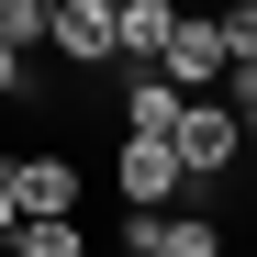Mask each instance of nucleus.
Listing matches in <instances>:
<instances>
[{
  "mask_svg": "<svg viewBox=\"0 0 257 257\" xmlns=\"http://www.w3.org/2000/svg\"><path fill=\"white\" fill-rule=\"evenodd\" d=\"M168 146H179V201H212V179H224V168L246 157V123H235V101L224 90H190L179 101V123H168Z\"/></svg>",
  "mask_w": 257,
  "mask_h": 257,
  "instance_id": "f257e3e1",
  "label": "nucleus"
},
{
  "mask_svg": "<svg viewBox=\"0 0 257 257\" xmlns=\"http://www.w3.org/2000/svg\"><path fill=\"white\" fill-rule=\"evenodd\" d=\"M246 157H257V146H246Z\"/></svg>",
  "mask_w": 257,
  "mask_h": 257,
  "instance_id": "4468645a",
  "label": "nucleus"
},
{
  "mask_svg": "<svg viewBox=\"0 0 257 257\" xmlns=\"http://www.w3.org/2000/svg\"><path fill=\"white\" fill-rule=\"evenodd\" d=\"M12 257H90V235H78V212H23L12 235H0Z\"/></svg>",
  "mask_w": 257,
  "mask_h": 257,
  "instance_id": "6e6552de",
  "label": "nucleus"
},
{
  "mask_svg": "<svg viewBox=\"0 0 257 257\" xmlns=\"http://www.w3.org/2000/svg\"><path fill=\"white\" fill-rule=\"evenodd\" d=\"M45 23H56V0H0V45L34 56V45H45Z\"/></svg>",
  "mask_w": 257,
  "mask_h": 257,
  "instance_id": "1a4fd4ad",
  "label": "nucleus"
},
{
  "mask_svg": "<svg viewBox=\"0 0 257 257\" xmlns=\"http://www.w3.org/2000/svg\"><path fill=\"white\" fill-rule=\"evenodd\" d=\"M212 34H224V67H257V0H224Z\"/></svg>",
  "mask_w": 257,
  "mask_h": 257,
  "instance_id": "9d476101",
  "label": "nucleus"
},
{
  "mask_svg": "<svg viewBox=\"0 0 257 257\" xmlns=\"http://www.w3.org/2000/svg\"><path fill=\"white\" fill-rule=\"evenodd\" d=\"M224 257H235V246H224Z\"/></svg>",
  "mask_w": 257,
  "mask_h": 257,
  "instance_id": "2eb2a0df",
  "label": "nucleus"
},
{
  "mask_svg": "<svg viewBox=\"0 0 257 257\" xmlns=\"http://www.w3.org/2000/svg\"><path fill=\"white\" fill-rule=\"evenodd\" d=\"M157 78H168L179 101H190V90H212V78H224V34L179 12V23H168V45H157Z\"/></svg>",
  "mask_w": 257,
  "mask_h": 257,
  "instance_id": "7ed1b4c3",
  "label": "nucleus"
},
{
  "mask_svg": "<svg viewBox=\"0 0 257 257\" xmlns=\"http://www.w3.org/2000/svg\"><path fill=\"white\" fill-rule=\"evenodd\" d=\"M12 224H23V201H12V190H0V235H12Z\"/></svg>",
  "mask_w": 257,
  "mask_h": 257,
  "instance_id": "f8f14e48",
  "label": "nucleus"
},
{
  "mask_svg": "<svg viewBox=\"0 0 257 257\" xmlns=\"http://www.w3.org/2000/svg\"><path fill=\"white\" fill-rule=\"evenodd\" d=\"M123 201H179L190 179H179V146H168V135H123Z\"/></svg>",
  "mask_w": 257,
  "mask_h": 257,
  "instance_id": "39448f33",
  "label": "nucleus"
},
{
  "mask_svg": "<svg viewBox=\"0 0 257 257\" xmlns=\"http://www.w3.org/2000/svg\"><path fill=\"white\" fill-rule=\"evenodd\" d=\"M168 23H179V0H112V67H157Z\"/></svg>",
  "mask_w": 257,
  "mask_h": 257,
  "instance_id": "423d86ee",
  "label": "nucleus"
},
{
  "mask_svg": "<svg viewBox=\"0 0 257 257\" xmlns=\"http://www.w3.org/2000/svg\"><path fill=\"white\" fill-rule=\"evenodd\" d=\"M23 90H34V56H23V45H0V101H23Z\"/></svg>",
  "mask_w": 257,
  "mask_h": 257,
  "instance_id": "9b49d317",
  "label": "nucleus"
},
{
  "mask_svg": "<svg viewBox=\"0 0 257 257\" xmlns=\"http://www.w3.org/2000/svg\"><path fill=\"white\" fill-rule=\"evenodd\" d=\"M112 123H123V135H168V123H179V90H168L157 67H123V112Z\"/></svg>",
  "mask_w": 257,
  "mask_h": 257,
  "instance_id": "0eeeda50",
  "label": "nucleus"
},
{
  "mask_svg": "<svg viewBox=\"0 0 257 257\" xmlns=\"http://www.w3.org/2000/svg\"><path fill=\"white\" fill-rule=\"evenodd\" d=\"M112 257H157V246H135V235H123V246H112Z\"/></svg>",
  "mask_w": 257,
  "mask_h": 257,
  "instance_id": "ddd939ff",
  "label": "nucleus"
},
{
  "mask_svg": "<svg viewBox=\"0 0 257 257\" xmlns=\"http://www.w3.org/2000/svg\"><path fill=\"white\" fill-rule=\"evenodd\" d=\"M0 190H12L23 212H78V157L34 146V157H0Z\"/></svg>",
  "mask_w": 257,
  "mask_h": 257,
  "instance_id": "f03ea898",
  "label": "nucleus"
},
{
  "mask_svg": "<svg viewBox=\"0 0 257 257\" xmlns=\"http://www.w3.org/2000/svg\"><path fill=\"white\" fill-rule=\"evenodd\" d=\"M45 45H56L67 67H112V0H56Z\"/></svg>",
  "mask_w": 257,
  "mask_h": 257,
  "instance_id": "20e7f679",
  "label": "nucleus"
}]
</instances>
